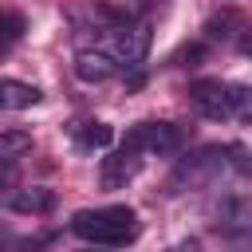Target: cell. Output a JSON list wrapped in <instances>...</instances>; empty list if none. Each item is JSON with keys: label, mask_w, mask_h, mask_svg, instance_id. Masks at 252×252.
<instances>
[{"label": "cell", "mask_w": 252, "mask_h": 252, "mask_svg": "<svg viewBox=\"0 0 252 252\" xmlns=\"http://www.w3.org/2000/svg\"><path fill=\"white\" fill-rule=\"evenodd\" d=\"M71 232L98 248H126L138 240L142 224L130 205H102V209H79L71 217Z\"/></svg>", "instance_id": "6da1fadb"}, {"label": "cell", "mask_w": 252, "mask_h": 252, "mask_svg": "<svg viewBox=\"0 0 252 252\" xmlns=\"http://www.w3.org/2000/svg\"><path fill=\"white\" fill-rule=\"evenodd\" d=\"M189 106L201 118L224 122L236 114H248V87L240 83H220V79H193L189 83Z\"/></svg>", "instance_id": "7a4b0ae2"}, {"label": "cell", "mask_w": 252, "mask_h": 252, "mask_svg": "<svg viewBox=\"0 0 252 252\" xmlns=\"http://www.w3.org/2000/svg\"><path fill=\"white\" fill-rule=\"evenodd\" d=\"M102 55L114 59V67H142L146 51H150V24H114L102 32V43H98Z\"/></svg>", "instance_id": "3957f363"}, {"label": "cell", "mask_w": 252, "mask_h": 252, "mask_svg": "<svg viewBox=\"0 0 252 252\" xmlns=\"http://www.w3.org/2000/svg\"><path fill=\"white\" fill-rule=\"evenodd\" d=\"M122 146L134 154H177L185 146V130L173 122H138Z\"/></svg>", "instance_id": "277c9868"}, {"label": "cell", "mask_w": 252, "mask_h": 252, "mask_svg": "<svg viewBox=\"0 0 252 252\" xmlns=\"http://www.w3.org/2000/svg\"><path fill=\"white\" fill-rule=\"evenodd\" d=\"M220 169H224V150L220 146H205V150H197V154L177 161V169L169 177V189H197V185L213 181Z\"/></svg>", "instance_id": "5b68a950"}, {"label": "cell", "mask_w": 252, "mask_h": 252, "mask_svg": "<svg viewBox=\"0 0 252 252\" xmlns=\"http://www.w3.org/2000/svg\"><path fill=\"white\" fill-rule=\"evenodd\" d=\"M142 173V154H134V150H114L110 158H102V169H98V177H102V185L106 189H122L126 181H134Z\"/></svg>", "instance_id": "8992f818"}, {"label": "cell", "mask_w": 252, "mask_h": 252, "mask_svg": "<svg viewBox=\"0 0 252 252\" xmlns=\"http://www.w3.org/2000/svg\"><path fill=\"white\" fill-rule=\"evenodd\" d=\"M75 75H79L83 83H106V79L118 75V67H114V59L102 55L98 47H83V51L75 55Z\"/></svg>", "instance_id": "52a82bcc"}, {"label": "cell", "mask_w": 252, "mask_h": 252, "mask_svg": "<svg viewBox=\"0 0 252 252\" xmlns=\"http://www.w3.org/2000/svg\"><path fill=\"white\" fill-rule=\"evenodd\" d=\"M71 138L79 150H106L114 142V130L98 118H79V122H71Z\"/></svg>", "instance_id": "ba28073f"}, {"label": "cell", "mask_w": 252, "mask_h": 252, "mask_svg": "<svg viewBox=\"0 0 252 252\" xmlns=\"http://www.w3.org/2000/svg\"><path fill=\"white\" fill-rule=\"evenodd\" d=\"M12 213H32V217H43V213H51L55 209V193L51 189H43V185H32V189H20V193H12Z\"/></svg>", "instance_id": "9c48e42d"}, {"label": "cell", "mask_w": 252, "mask_h": 252, "mask_svg": "<svg viewBox=\"0 0 252 252\" xmlns=\"http://www.w3.org/2000/svg\"><path fill=\"white\" fill-rule=\"evenodd\" d=\"M39 102V87L20 79H0V110H28Z\"/></svg>", "instance_id": "30bf717a"}, {"label": "cell", "mask_w": 252, "mask_h": 252, "mask_svg": "<svg viewBox=\"0 0 252 252\" xmlns=\"http://www.w3.org/2000/svg\"><path fill=\"white\" fill-rule=\"evenodd\" d=\"M32 150V134L28 130H0V165L24 158Z\"/></svg>", "instance_id": "8fae6325"}, {"label": "cell", "mask_w": 252, "mask_h": 252, "mask_svg": "<svg viewBox=\"0 0 252 252\" xmlns=\"http://www.w3.org/2000/svg\"><path fill=\"white\" fill-rule=\"evenodd\" d=\"M20 32H24V20L20 16H4L0 20V47H4V39H16Z\"/></svg>", "instance_id": "7c38bea8"}, {"label": "cell", "mask_w": 252, "mask_h": 252, "mask_svg": "<svg viewBox=\"0 0 252 252\" xmlns=\"http://www.w3.org/2000/svg\"><path fill=\"white\" fill-rule=\"evenodd\" d=\"M0 240H4V232H0Z\"/></svg>", "instance_id": "4fadbf2b"}]
</instances>
